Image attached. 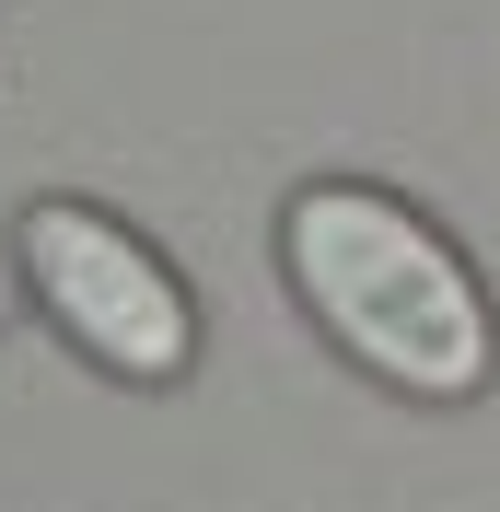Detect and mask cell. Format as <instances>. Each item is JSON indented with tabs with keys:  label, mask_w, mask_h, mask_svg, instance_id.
Here are the masks:
<instances>
[{
	"label": "cell",
	"mask_w": 500,
	"mask_h": 512,
	"mask_svg": "<svg viewBox=\"0 0 500 512\" xmlns=\"http://www.w3.org/2000/svg\"><path fill=\"white\" fill-rule=\"evenodd\" d=\"M24 280L70 326V350H94L105 373H128V384H175L187 373L198 315H187V291H175V268L128 222H105L82 198H35L24 210Z\"/></svg>",
	"instance_id": "cell-2"
},
{
	"label": "cell",
	"mask_w": 500,
	"mask_h": 512,
	"mask_svg": "<svg viewBox=\"0 0 500 512\" xmlns=\"http://www.w3.org/2000/svg\"><path fill=\"white\" fill-rule=\"evenodd\" d=\"M280 256L314 326L361 373L407 384V396H477L489 384V291L466 280V256L419 210H396L373 187H303L280 222Z\"/></svg>",
	"instance_id": "cell-1"
}]
</instances>
